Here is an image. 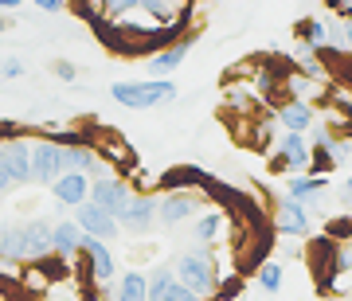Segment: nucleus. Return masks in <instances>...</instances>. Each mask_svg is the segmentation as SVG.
Listing matches in <instances>:
<instances>
[{"label":"nucleus","instance_id":"nucleus-1","mask_svg":"<svg viewBox=\"0 0 352 301\" xmlns=\"http://www.w3.org/2000/svg\"><path fill=\"white\" fill-rule=\"evenodd\" d=\"M0 254L12 263H39L51 254V223L47 219H24V223L0 227Z\"/></svg>","mask_w":352,"mask_h":301},{"label":"nucleus","instance_id":"nucleus-2","mask_svg":"<svg viewBox=\"0 0 352 301\" xmlns=\"http://www.w3.org/2000/svg\"><path fill=\"white\" fill-rule=\"evenodd\" d=\"M173 274H176V282L188 286L196 298H215V289H219V270H215L208 251H184L173 263Z\"/></svg>","mask_w":352,"mask_h":301},{"label":"nucleus","instance_id":"nucleus-3","mask_svg":"<svg viewBox=\"0 0 352 301\" xmlns=\"http://www.w3.org/2000/svg\"><path fill=\"white\" fill-rule=\"evenodd\" d=\"M113 102L126 106V110H153V106H164V102L176 98V82L168 78H141V82H113L110 87Z\"/></svg>","mask_w":352,"mask_h":301},{"label":"nucleus","instance_id":"nucleus-4","mask_svg":"<svg viewBox=\"0 0 352 301\" xmlns=\"http://www.w3.org/2000/svg\"><path fill=\"white\" fill-rule=\"evenodd\" d=\"M78 258H82V270H87L90 282L110 289L113 286V251L110 243H102L94 235H82V247H78Z\"/></svg>","mask_w":352,"mask_h":301},{"label":"nucleus","instance_id":"nucleus-5","mask_svg":"<svg viewBox=\"0 0 352 301\" xmlns=\"http://www.w3.org/2000/svg\"><path fill=\"white\" fill-rule=\"evenodd\" d=\"M118 219V227L122 231H133V235H149L153 223H157V200L153 196H145V192H133L126 203H122V212L113 215Z\"/></svg>","mask_w":352,"mask_h":301},{"label":"nucleus","instance_id":"nucleus-6","mask_svg":"<svg viewBox=\"0 0 352 301\" xmlns=\"http://www.w3.org/2000/svg\"><path fill=\"white\" fill-rule=\"evenodd\" d=\"M59 176H63V149L51 137H36L32 141V180L51 188V180Z\"/></svg>","mask_w":352,"mask_h":301},{"label":"nucleus","instance_id":"nucleus-7","mask_svg":"<svg viewBox=\"0 0 352 301\" xmlns=\"http://www.w3.org/2000/svg\"><path fill=\"white\" fill-rule=\"evenodd\" d=\"M0 168L12 176V184H28L32 180V137H12L0 141Z\"/></svg>","mask_w":352,"mask_h":301},{"label":"nucleus","instance_id":"nucleus-8","mask_svg":"<svg viewBox=\"0 0 352 301\" xmlns=\"http://www.w3.org/2000/svg\"><path fill=\"white\" fill-rule=\"evenodd\" d=\"M129 196H133V188L126 184V176H118V172H110V176H94V180H90V203L106 208L110 215L122 212V203H126Z\"/></svg>","mask_w":352,"mask_h":301},{"label":"nucleus","instance_id":"nucleus-9","mask_svg":"<svg viewBox=\"0 0 352 301\" xmlns=\"http://www.w3.org/2000/svg\"><path fill=\"white\" fill-rule=\"evenodd\" d=\"M75 223L82 227V235H94V238H102V243H110V238L122 235L118 219H113L106 208H98V203H90V200L75 208Z\"/></svg>","mask_w":352,"mask_h":301},{"label":"nucleus","instance_id":"nucleus-10","mask_svg":"<svg viewBox=\"0 0 352 301\" xmlns=\"http://www.w3.org/2000/svg\"><path fill=\"white\" fill-rule=\"evenodd\" d=\"M274 172H305L309 168V141L305 133H286V137L274 145Z\"/></svg>","mask_w":352,"mask_h":301},{"label":"nucleus","instance_id":"nucleus-11","mask_svg":"<svg viewBox=\"0 0 352 301\" xmlns=\"http://www.w3.org/2000/svg\"><path fill=\"white\" fill-rule=\"evenodd\" d=\"M51 200L59 208H78L90 200V176L87 172H63L59 180H51ZM55 208V212H59Z\"/></svg>","mask_w":352,"mask_h":301},{"label":"nucleus","instance_id":"nucleus-12","mask_svg":"<svg viewBox=\"0 0 352 301\" xmlns=\"http://www.w3.org/2000/svg\"><path fill=\"white\" fill-rule=\"evenodd\" d=\"M196 196L192 192H164L161 200H157V223L164 227H176V223H188L192 215H196Z\"/></svg>","mask_w":352,"mask_h":301},{"label":"nucleus","instance_id":"nucleus-13","mask_svg":"<svg viewBox=\"0 0 352 301\" xmlns=\"http://www.w3.org/2000/svg\"><path fill=\"white\" fill-rule=\"evenodd\" d=\"M192 39L196 36H184V39H176V43H168L164 51H157V55H149L145 59V71H149L153 78H168L176 71V67L188 59V51H192Z\"/></svg>","mask_w":352,"mask_h":301},{"label":"nucleus","instance_id":"nucleus-14","mask_svg":"<svg viewBox=\"0 0 352 301\" xmlns=\"http://www.w3.org/2000/svg\"><path fill=\"white\" fill-rule=\"evenodd\" d=\"M274 227H278V235H289V238L309 235V212H305V203L286 196V200L274 208Z\"/></svg>","mask_w":352,"mask_h":301},{"label":"nucleus","instance_id":"nucleus-15","mask_svg":"<svg viewBox=\"0 0 352 301\" xmlns=\"http://www.w3.org/2000/svg\"><path fill=\"white\" fill-rule=\"evenodd\" d=\"M78 247H82V227L75 219H59L51 227V254L55 258H75Z\"/></svg>","mask_w":352,"mask_h":301},{"label":"nucleus","instance_id":"nucleus-16","mask_svg":"<svg viewBox=\"0 0 352 301\" xmlns=\"http://www.w3.org/2000/svg\"><path fill=\"white\" fill-rule=\"evenodd\" d=\"M325 192H329L325 176H289L286 180V196L289 200H298V203H305V208H314Z\"/></svg>","mask_w":352,"mask_h":301},{"label":"nucleus","instance_id":"nucleus-17","mask_svg":"<svg viewBox=\"0 0 352 301\" xmlns=\"http://www.w3.org/2000/svg\"><path fill=\"white\" fill-rule=\"evenodd\" d=\"M278 122H282L286 133H309V126H314V106L302 98H294L278 110Z\"/></svg>","mask_w":352,"mask_h":301},{"label":"nucleus","instance_id":"nucleus-18","mask_svg":"<svg viewBox=\"0 0 352 301\" xmlns=\"http://www.w3.org/2000/svg\"><path fill=\"white\" fill-rule=\"evenodd\" d=\"M113 301H149V278L141 270H126L113 286Z\"/></svg>","mask_w":352,"mask_h":301},{"label":"nucleus","instance_id":"nucleus-19","mask_svg":"<svg viewBox=\"0 0 352 301\" xmlns=\"http://www.w3.org/2000/svg\"><path fill=\"white\" fill-rule=\"evenodd\" d=\"M161 184H164V192H192V188H200V184H208V176L200 168H188L184 164V168H168Z\"/></svg>","mask_w":352,"mask_h":301},{"label":"nucleus","instance_id":"nucleus-20","mask_svg":"<svg viewBox=\"0 0 352 301\" xmlns=\"http://www.w3.org/2000/svg\"><path fill=\"white\" fill-rule=\"evenodd\" d=\"M219 231H223V215L219 212H204L200 219H196V238H200V243H215Z\"/></svg>","mask_w":352,"mask_h":301},{"label":"nucleus","instance_id":"nucleus-21","mask_svg":"<svg viewBox=\"0 0 352 301\" xmlns=\"http://www.w3.org/2000/svg\"><path fill=\"white\" fill-rule=\"evenodd\" d=\"M282 263H263L258 266V286L266 289V293H278V289H282Z\"/></svg>","mask_w":352,"mask_h":301},{"label":"nucleus","instance_id":"nucleus-22","mask_svg":"<svg viewBox=\"0 0 352 301\" xmlns=\"http://www.w3.org/2000/svg\"><path fill=\"white\" fill-rule=\"evenodd\" d=\"M149 301H204V298H196V293H192L188 286H180V282L173 278V282H168V286H164L161 293H153Z\"/></svg>","mask_w":352,"mask_h":301},{"label":"nucleus","instance_id":"nucleus-23","mask_svg":"<svg viewBox=\"0 0 352 301\" xmlns=\"http://www.w3.org/2000/svg\"><path fill=\"white\" fill-rule=\"evenodd\" d=\"M145 278H149V298H153V293H161V289L168 286V282H173L176 274H173V266H153V270H149Z\"/></svg>","mask_w":352,"mask_h":301},{"label":"nucleus","instance_id":"nucleus-24","mask_svg":"<svg viewBox=\"0 0 352 301\" xmlns=\"http://www.w3.org/2000/svg\"><path fill=\"white\" fill-rule=\"evenodd\" d=\"M141 0H102V16H126V12H138Z\"/></svg>","mask_w":352,"mask_h":301},{"label":"nucleus","instance_id":"nucleus-25","mask_svg":"<svg viewBox=\"0 0 352 301\" xmlns=\"http://www.w3.org/2000/svg\"><path fill=\"white\" fill-rule=\"evenodd\" d=\"M239 293H243V278H239V274H231L223 286L215 289V301H235Z\"/></svg>","mask_w":352,"mask_h":301},{"label":"nucleus","instance_id":"nucleus-26","mask_svg":"<svg viewBox=\"0 0 352 301\" xmlns=\"http://www.w3.org/2000/svg\"><path fill=\"white\" fill-rule=\"evenodd\" d=\"M51 71H55V75L63 78V82H75V78H78L75 63H67V59H55V63H51Z\"/></svg>","mask_w":352,"mask_h":301},{"label":"nucleus","instance_id":"nucleus-27","mask_svg":"<svg viewBox=\"0 0 352 301\" xmlns=\"http://www.w3.org/2000/svg\"><path fill=\"white\" fill-rule=\"evenodd\" d=\"M329 238H352V219H333L329 223Z\"/></svg>","mask_w":352,"mask_h":301},{"label":"nucleus","instance_id":"nucleus-28","mask_svg":"<svg viewBox=\"0 0 352 301\" xmlns=\"http://www.w3.org/2000/svg\"><path fill=\"white\" fill-rule=\"evenodd\" d=\"M0 75H4V78H20V75H24V63H20L16 55H8V59L0 63Z\"/></svg>","mask_w":352,"mask_h":301},{"label":"nucleus","instance_id":"nucleus-29","mask_svg":"<svg viewBox=\"0 0 352 301\" xmlns=\"http://www.w3.org/2000/svg\"><path fill=\"white\" fill-rule=\"evenodd\" d=\"M32 4H36L39 12H63L67 8V0H32Z\"/></svg>","mask_w":352,"mask_h":301},{"label":"nucleus","instance_id":"nucleus-30","mask_svg":"<svg viewBox=\"0 0 352 301\" xmlns=\"http://www.w3.org/2000/svg\"><path fill=\"white\" fill-rule=\"evenodd\" d=\"M340 27H344V51L352 55V16H349V20H344Z\"/></svg>","mask_w":352,"mask_h":301},{"label":"nucleus","instance_id":"nucleus-31","mask_svg":"<svg viewBox=\"0 0 352 301\" xmlns=\"http://www.w3.org/2000/svg\"><path fill=\"white\" fill-rule=\"evenodd\" d=\"M340 200H344V203H349V208H352V176H349V180H344V184H340Z\"/></svg>","mask_w":352,"mask_h":301},{"label":"nucleus","instance_id":"nucleus-32","mask_svg":"<svg viewBox=\"0 0 352 301\" xmlns=\"http://www.w3.org/2000/svg\"><path fill=\"white\" fill-rule=\"evenodd\" d=\"M8 188H12V176H8V172H4V168H0V196H4V192H8Z\"/></svg>","mask_w":352,"mask_h":301},{"label":"nucleus","instance_id":"nucleus-33","mask_svg":"<svg viewBox=\"0 0 352 301\" xmlns=\"http://www.w3.org/2000/svg\"><path fill=\"white\" fill-rule=\"evenodd\" d=\"M24 0H0V12H12V8H20Z\"/></svg>","mask_w":352,"mask_h":301},{"label":"nucleus","instance_id":"nucleus-34","mask_svg":"<svg viewBox=\"0 0 352 301\" xmlns=\"http://www.w3.org/2000/svg\"><path fill=\"white\" fill-rule=\"evenodd\" d=\"M4 32H8V20H4V12H0V36H4Z\"/></svg>","mask_w":352,"mask_h":301},{"label":"nucleus","instance_id":"nucleus-35","mask_svg":"<svg viewBox=\"0 0 352 301\" xmlns=\"http://www.w3.org/2000/svg\"><path fill=\"white\" fill-rule=\"evenodd\" d=\"M325 4H329V8H333V12H337V8H340V0H325Z\"/></svg>","mask_w":352,"mask_h":301},{"label":"nucleus","instance_id":"nucleus-36","mask_svg":"<svg viewBox=\"0 0 352 301\" xmlns=\"http://www.w3.org/2000/svg\"><path fill=\"white\" fill-rule=\"evenodd\" d=\"M349 251H352V243H349Z\"/></svg>","mask_w":352,"mask_h":301},{"label":"nucleus","instance_id":"nucleus-37","mask_svg":"<svg viewBox=\"0 0 352 301\" xmlns=\"http://www.w3.org/2000/svg\"><path fill=\"white\" fill-rule=\"evenodd\" d=\"M212 301H215V298H212Z\"/></svg>","mask_w":352,"mask_h":301}]
</instances>
